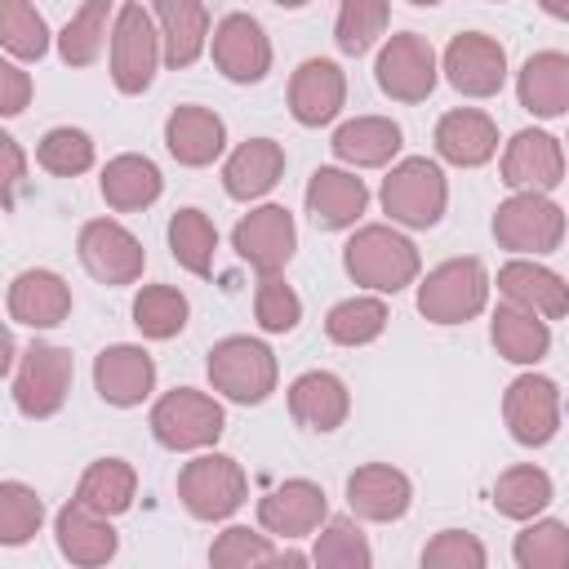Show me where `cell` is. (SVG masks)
<instances>
[{
  "label": "cell",
  "instance_id": "1",
  "mask_svg": "<svg viewBox=\"0 0 569 569\" xmlns=\"http://www.w3.org/2000/svg\"><path fill=\"white\" fill-rule=\"evenodd\" d=\"M342 267L356 284H369L373 293H400L405 284L418 280L422 262L409 236H400L396 227L369 222L342 244Z\"/></svg>",
  "mask_w": 569,
  "mask_h": 569
},
{
  "label": "cell",
  "instance_id": "2",
  "mask_svg": "<svg viewBox=\"0 0 569 569\" xmlns=\"http://www.w3.org/2000/svg\"><path fill=\"white\" fill-rule=\"evenodd\" d=\"M445 204H449V182H445L440 164L427 156H409V160L391 164V173L382 178V209L400 227L427 231L445 218Z\"/></svg>",
  "mask_w": 569,
  "mask_h": 569
},
{
  "label": "cell",
  "instance_id": "3",
  "mask_svg": "<svg viewBox=\"0 0 569 569\" xmlns=\"http://www.w3.org/2000/svg\"><path fill=\"white\" fill-rule=\"evenodd\" d=\"M489 302V271L480 258H449L418 284V311L431 325H467Z\"/></svg>",
  "mask_w": 569,
  "mask_h": 569
},
{
  "label": "cell",
  "instance_id": "4",
  "mask_svg": "<svg viewBox=\"0 0 569 569\" xmlns=\"http://www.w3.org/2000/svg\"><path fill=\"white\" fill-rule=\"evenodd\" d=\"M209 382L213 391H222L227 400L236 405H262L271 391H276V351L258 338H222L209 347Z\"/></svg>",
  "mask_w": 569,
  "mask_h": 569
},
{
  "label": "cell",
  "instance_id": "5",
  "mask_svg": "<svg viewBox=\"0 0 569 569\" xmlns=\"http://www.w3.org/2000/svg\"><path fill=\"white\" fill-rule=\"evenodd\" d=\"M227 431V413L213 396L196 391V387H173L156 400L151 409V436L173 449V453H187V449H209L218 445V436Z\"/></svg>",
  "mask_w": 569,
  "mask_h": 569
},
{
  "label": "cell",
  "instance_id": "6",
  "mask_svg": "<svg viewBox=\"0 0 569 569\" xmlns=\"http://www.w3.org/2000/svg\"><path fill=\"white\" fill-rule=\"evenodd\" d=\"M160 62H164L160 27L151 22V13L138 0H129L116 13V27H111V80H116V89L129 93V98L151 89Z\"/></svg>",
  "mask_w": 569,
  "mask_h": 569
},
{
  "label": "cell",
  "instance_id": "7",
  "mask_svg": "<svg viewBox=\"0 0 569 569\" xmlns=\"http://www.w3.org/2000/svg\"><path fill=\"white\" fill-rule=\"evenodd\" d=\"M249 493V476L227 453H200L178 471V498L196 520H227L240 511Z\"/></svg>",
  "mask_w": 569,
  "mask_h": 569
},
{
  "label": "cell",
  "instance_id": "8",
  "mask_svg": "<svg viewBox=\"0 0 569 569\" xmlns=\"http://www.w3.org/2000/svg\"><path fill=\"white\" fill-rule=\"evenodd\" d=\"M493 240L511 253H551L565 240V209L547 191H516L493 209Z\"/></svg>",
  "mask_w": 569,
  "mask_h": 569
},
{
  "label": "cell",
  "instance_id": "9",
  "mask_svg": "<svg viewBox=\"0 0 569 569\" xmlns=\"http://www.w3.org/2000/svg\"><path fill=\"white\" fill-rule=\"evenodd\" d=\"M76 378V360L67 347L53 342H31L13 369V405L27 418H53L67 405Z\"/></svg>",
  "mask_w": 569,
  "mask_h": 569
},
{
  "label": "cell",
  "instance_id": "10",
  "mask_svg": "<svg viewBox=\"0 0 569 569\" xmlns=\"http://www.w3.org/2000/svg\"><path fill=\"white\" fill-rule=\"evenodd\" d=\"M373 80L391 102H427L436 89V49L418 31H400L382 44Z\"/></svg>",
  "mask_w": 569,
  "mask_h": 569
},
{
  "label": "cell",
  "instance_id": "11",
  "mask_svg": "<svg viewBox=\"0 0 569 569\" xmlns=\"http://www.w3.org/2000/svg\"><path fill=\"white\" fill-rule=\"evenodd\" d=\"M76 253H80V267L102 280V284H133L147 267V253H142V240L111 222V218H93L80 227V240H76Z\"/></svg>",
  "mask_w": 569,
  "mask_h": 569
},
{
  "label": "cell",
  "instance_id": "12",
  "mask_svg": "<svg viewBox=\"0 0 569 569\" xmlns=\"http://www.w3.org/2000/svg\"><path fill=\"white\" fill-rule=\"evenodd\" d=\"M502 418L516 445L542 449L560 431V387L542 373H520L502 396Z\"/></svg>",
  "mask_w": 569,
  "mask_h": 569
},
{
  "label": "cell",
  "instance_id": "13",
  "mask_svg": "<svg viewBox=\"0 0 569 569\" xmlns=\"http://www.w3.org/2000/svg\"><path fill=\"white\" fill-rule=\"evenodd\" d=\"M231 249L240 253V262H249L253 271L262 276H276L293 249H298V227H293V213L284 204H262L253 213H244L231 231Z\"/></svg>",
  "mask_w": 569,
  "mask_h": 569
},
{
  "label": "cell",
  "instance_id": "14",
  "mask_svg": "<svg viewBox=\"0 0 569 569\" xmlns=\"http://www.w3.org/2000/svg\"><path fill=\"white\" fill-rule=\"evenodd\" d=\"M445 80L462 98H493L507 80V49L485 31H462L445 49Z\"/></svg>",
  "mask_w": 569,
  "mask_h": 569
},
{
  "label": "cell",
  "instance_id": "15",
  "mask_svg": "<svg viewBox=\"0 0 569 569\" xmlns=\"http://www.w3.org/2000/svg\"><path fill=\"white\" fill-rule=\"evenodd\" d=\"M213 67L236 84H258L271 71V40L258 18L227 13L213 27Z\"/></svg>",
  "mask_w": 569,
  "mask_h": 569
},
{
  "label": "cell",
  "instance_id": "16",
  "mask_svg": "<svg viewBox=\"0 0 569 569\" xmlns=\"http://www.w3.org/2000/svg\"><path fill=\"white\" fill-rule=\"evenodd\" d=\"M502 182L511 191H551L565 182V147L547 129H520L502 151Z\"/></svg>",
  "mask_w": 569,
  "mask_h": 569
},
{
  "label": "cell",
  "instance_id": "17",
  "mask_svg": "<svg viewBox=\"0 0 569 569\" xmlns=\"http://www.w3.org/2000/svg\"><path fill=\"white\" fill-rule=\"evenodd\" d=\"M156 387V360L133 347V342H116V347H102L98 360H93V391L116 405V409H133L151 396Z\"/></svg>",
  "mask_w": 569,
  "mask_h": 569
},
{
  "label": "cell",
  "instance_id": "18",
  "mask_svg": "<svg viewBox=\"0 0 569 569\" xmlns=\"http://www.w3.org/2000/svg\"><path fill=\"white\" fill-rule=\"evenodd\" d=\"M413 502V485L405 471L387 467V462H365L347 476V507L356 520H373V525H391L409 511Z\"/></svg>",
  "mask_w": 569,
  "mask_h": 569
},
{
  "label": "cell",
  "instance_id": "19",
  "mask_svg": "<svg viewBox=\"0 0 569 569\" xmlns=\"http://www.w3.org/2000/svg\"><path fill=\"white\" fill-rule=\"evenodd\" d=\"M329 520V498L316 480H284L258 502V525L276 538H307Z\"/></svg>",
  "mask_w": 569,
  "mask_h": 569
},
{
  "label": "cell",
  "instance_id": "20",
  "mask_svg": "<svg viewBox=\"0 0 569 569\" xmlns=\"http://www.w3.org/2000/svg\"><path fill=\"white\" fill-rule=\"evenodd\" d=\"M347 102V76L329 58H307L289 80V111L298 124L320 129L329 124Z\"/></svg>",
  "mask_w": 569,
  "mask_h": 569
},
{
  "label": "cell",
  "instance_id": "21",
  "mask_svg": "<svg viewBox=\"0 0 569 569\" xmlns=\"http://www.w3.org/2000/svg\"><path fill=\"white\" fill-rule=\"evenodd\" d=\"M9 320L13 325H27V329H53L71 316V289L58 271H44V267H31V271H18L13 284H9Z\"/></svg>",
  "mask_w": 569,
  "mask_h": 569
},
{
  "label": "cell",
  "instance_id": "22",
  "mask_svg": "<svg viewBox=\"0 0 569 569\" xmlns=\"http://www.w3.org/2000/svg\"><path fill=\"white\" fill-rule=\"evenodd\" d=\"M351 413V396L347 382L329 369H307L289 382V418L307 431H338Z\"/></svg>",
  "mask_w": 569,
  "mask_h": 569
},
{
  "label": "cell",
  "instance_id": "23",
  "mask_svg": "<svg viewBox=\"0 0 569 569\" xmlns=\"http://www.w3.org/2000/svg\"><path fill=\"white\" fill-rule=\"evenodd\" d=\"M164 147L178 164L187 169H204L222 156L227 147V124L218 111L209 107H173L164 120Z\"/></svg>",
  "mask_w": 569,
  "mask_h": 569
},
{
  "label": "cell",
  "instance_id": "24",
  "mask_svg": "<svg viewBox=\"0 0 569 569\" xmlns=\"http://www.w3.org/2000/svg\"><path fill=\"white\" fill-rule=\"evenodd\" d=\"M369 204V187L365 178L347 173V169H316L311 182H307V213L320 231H342V227H356V218L365 213Z\"/></svg>",
  "mask_w": 569,
  "mask_h": 569
},
{
  "label": "cell",
  "instance_id": "25",
  "mask_svg": "<svg viewBox=\"0 0 569 569\" xmlns=\"http://www.w3.org/2000/svg\"><path fill=\"white\" fill-rule=\"evenodd\" d=\"M498 293L507 302H520V307L538 311L542 320L569 316V284H565V276H556L551 267H542L533 258H511L507 267H498Z\"/></svg>",
  "mask_w": 569,
  "mask_h": 569
},
{
  "label": "cell",
  "instance_id": "26",
  "mask_svg": "<svg viewBox=\"0 0 569 569\" xmlns=\"http://www.w3.org/2000/svg\"><path fill=\"white\" fill-rule=\"evenodd\" d=\"M53 533H58V551L71 565H84V569L107 565L116 556V547H120V538L111 529V516H98L76 498L53 516Z\"/></svg>",
  "mask_w": 569,
  "mask_h": 569
},
{
  "label": "cell",
  "instance_id": "27",
  "mask_svg": "<svg viewBox=\"0 0 569 569\" xmlns=\"http://www.w3.org/2000/svg\"><path fill=\"white\" fill-rule=\"evenodd\" d=\"M436 151H440V160H449L458 169H476V164L493 160V151H498V124L485 111H476V107L445 111L440 124H436Z\"/></svg>",
  "mask_w": 569,
  "mask_h": 569
},
{
  "label": "cell",
  "instance_id": "28",
  "mask_svg": "<svg viewBox=\"0 0 569 569\" xmlns=\"http://www.w3.org/2000/svg\"><path fill=\"white\" fill-rule=\"evenodd\" d=\"M516 98L529 116H542V120L565 116L569 111V58L556 49L529 53L516 76Z\"/></svg>",
  "mask_w": 569,
  "mask_h": 569
},
{
  "label": "cell",
  "instance_id": "29",
  "mask_svg": "<svg viewBox=\"0 0 569 569\" xmlns=\"http://www.w3.org/2000/svg\"><path fill=\"white\" fill-rule=\"evenodd\" d=\"M280 173H284V147L271 138H249L227 156L222 187L231 200H258L280 182Z\"/></svg>",
  "mask_w": 569,
  "mask_h": 569
},
{
  "label": "cell",
  "instance_id": "30",
  "mask_svg": "<svg viewBox=\"0 0 569 569\" xmlns=\"http://www.w3.org/2000/svg\"><path fill=\"white\" fill-rule=\"evenodd\" d=\"M98 191H102V200H107L116 213H138V209H147V204L160 200L164 178H160L156 160L124 151V156L107 160V169H102V178H98Z\"/></svg>",
  "mask_w": 569,
  "mask_h": 569
},
{
  "label": "cell",
  "instance_id": "31",
  "mask_svg": "<svg viewBox=\"0 0 569 569\" xmlns=\"http://www.w3.org/2000/svg\"><path fill=\"white\" fill-rule=\"evenodd\" d=\"M400 142H405V133H400L396 120H387V116H356V120L338 124V133H333L329 147H333V156H338L342 164L378 169V164L396 160Z\"/></svg>",
  "mask_w": 569,
  "mask_h": 569
},
{
  "label": "cell",
  "instance_id": "32",
  "mask_svg": "<svg viewBox=\"0 0 569 569\" xmlns=\"http://www.w3.org/2000/svg\"><path fill=\"white\" fill-rule=\"evenodd\" d=\"M156 27L164 44V67H191L209 40V13L200 0H156Z\"/></svg>",
  "mask_w": 569,
  "mask_h": 569
},
{
  "label": "cell",
  "instance_id": "33",
  "mask_svg": "<svg viewBox=\"0 0 569 569\" xmlns=\"http://www.w3.org/2000/svg\"><path fill=\"white\" fill-rule=\"evenodd\" d=\"M489 338L498 347L502 360L511 365H538L547 351H551V329L538 311L520 307V302H502L489 320Z\"/></svg>",
  "mask_w": 569,
  "mask_h": 569
},
{
  "label": "cell",
  "instance_id": "34",
  "mask_svg": "<svg viewBox=\"0 0 569 569\" xmlns=\"http://www.w3.org/2000/svg\"><path fill=\"white\" fill-rule=\"evenodd\" d=\"M138 493V471L124 458H98L84 467L76 485V502H84L98 516H124Z\"/></svg>",
  "mask_w": 569,
  "mask_h": 569
},
{
  "label": "cell",
  "instance_id": "35",
  "mask_svg": "<svg viewBox=\"0 0 569 569\" xmlns=\"http://www.w3.org/2000/svg\"><path fill=\"white\" fill-rule=\"evenodd\" d=\"M213 249H218V227L209 222L204 209H178L169 218V253L178 267L191 276H213Z\"/></svg>",
  "mask_w": 569,
  "mask_h": 569
},
{
  "label": "cell",
  "instance_id": "36",
  "mask_svg": "<svg viewBox=\"0 0 569 569\" xmlns=\"http://www.w3.org/2000/svg\"><path fill=\"white\" fill-rule=\"evenodd\" d=\"M551 476L542 471V467H529V462H520V467H507L498 480H493V507H498V516H507V520H533L547 502H551Z\"/></svg>",
  "mask_w": 569,
  "mask_h": 569
},
{
  "label": "cell",
  "instance_id": "37",
  "mask_svg": "<svg viewBox=\"0 0 569 569\" xmlns=\"http://www.w3.org/2000/svg\"><path fill=\"white\" fill-rule=\"evenodd\" d=\"M107 27H116L111 0H84L80 13H71V22L58 31V58L67 67H93L107 44Z\"/></svg>",
  "mask_w": 569,
  "mask_h": 569
},
{
  "label": "cell",
  "instance_id": "38",
  "mask_svg": "<svg viewBox=\"0 0 569 569\" xmlns=\"http://www.w3.org/2000/svg\"><path fill=\"white\" fill-rule=\"evenodd\" d=\"M187 293L173 289V284H142L138 298H133V325L142 338H156V342H169L187 329Z\"/></svg>",
  "mask_w": 569,
  "mask_h": 569
},
{
  "label": "cell",
  "instance_id": "39",
  "mask_svg": "<svg viewBox=\"0 0 569 569\" xmlns=\"http://www.w3.org/2000/svg\"><path fill=\"white\" fill-rule=\"evenodd\" d=\"M311 565H320V569H369L373 565V551H369L356 516L325 520V529L316 533V547H311Z\"/></svg>",
  "mask_w": 569,
  "mask_h": 569
},
{
  "label": "cell",
  "instance_id": "40",
  "mask_svg": "<svg viewBox=\"0 0 569 569\" xmlns=\"http://www.w3.org/2000/svg\"><path fill=\"white\" fill-rule=\"evenodd\" d=\"M387 329V302L382 298H342L325 316V333L338 347H365Z\"/></svg>",
  "mask_w": 569,
  "mask_h": 569
},
{
  "label": "cell",
  "instance_id": "41",
  "mask_svg": "<svg viewBox=\"0 0 569 569\" xmlns=\"http://www.w3.org/2000/svg\"><path fill=\"white\" fill-rule=\"evenodd\" d=\"M387 18H391V4L387 0H342L338 9V22H333V40L347 58H360L378 44V36L387 31Z\"/></svg>",
  "mask_w": 569,
  "mask_h": 569
},
{
  "label": "cell",
  "instance_id": "42",
  "mask_svg": "<svg viewBox=\"0 0 569 569\" xmlns=\"http://www.w3.org/2000/svg\"><path fill=\"white\" fill-rule=\"evenodd\" d=\"M511 556L520 569H569V525L533 520L516 533Z\"/></svg>",
  "mask_w": 569,
  "mask_h": 569
},
{
  "label": "cell",
  "instance_id": "43",
  "mask_svg": "<svg viewBox=\"0 0 569 569\" xmlns=\"http://www.w3.org/2000/svg\"><path fill=\"white\" fill-rule=\"evenodd\" d=\"M0 44L9 49V58L36 62L49 49V27L36 13L31 0H0Z\"/></svg>",
  "mask_w": 569,
  "mask_h": 569
},
{
  "label": "cell",
  "instance_id": "44",
  "mask_svg": "<svg viewBox=\"0 0 569 569\" xmlns=\"http://www.w3.org/2000/svg\"><path fill=\"white\" fill-rule=\"evenodd\" d=\"M44 525V502L31 485L22 480H4L0 485V542L4 547H22L27 538H36Z\"/></svg>",
  "mask_w": 569,
  "mask_h": 569
},
{
  "label": "cell",
  "instance_id": "45",
  "mask_svg": "<svg viewBox=\"0 0 569 569\" xmlns=\"http://www.w3.org/2000/svg\"><path fill=\"white\" fill-rule=\"evenodd\" d=\"M36 164L53 178H76L93 164V138L84 129H71V124H58L40 138L36 147Z\"/></svg>",
  "mask_w": 569,
  "mask_h": 569
},
{
  "label": "cell",
  "instance_id": "46",
  "mask_svg": "<svg viewBox=\"0 0 569 569\" xmlns=\"http://www.w3.org/2000/svg\"><path fill=\"white\" fill-rule=\"evenodd\" d=\"M209 565L218 569H253V565H280V551L271 547L267 533H253L249 525H231L218 533L209 547Z\"/></svg>",
  "mask_w": 569,
  "mask_h": 569
},
{
  "label": "cell",
  "instance_id": "47",
  "mask_svg": "<svg viewBox=\"0 0 569 569\" xmlns=\"http://www.w3.org/2000/svg\"><path fill=\"white\" fill-rule=\"evenodd\" d=\"M253 316H258V325L267 333H289L302 320V298L280 280V271L276 276H262L258 280V293H253Z\"/></svg>",
  "mask_w": 569,
  "mask_h": 569
},
{
  "label": "cell",
  "instance_id": "48",
  "mask_svg": "<svg viewBox=\"0 0 569 569\" xmlns=\"http://www.w3.org/2000/svg\"><path fill=\"white\" fill-rule=\"evenodd\" d=\"M485 560H489L485 542L467 529H440L422 547V569H485Z\"/></svg>",
  "mask_w": 569,
  "mask_h": 569
},
{
  "label": "cell",
  "instance_id": "49",
  "mask_svg": "<svg viewBox=\"0 0 569 569\" xmlns=\"http://www.w3.org/2000/svg\"><path fill=\"white\" fill-rule=\"evenodd\" d=\"M27 102H31V76L18 62H4L0 67V111L4 116H18Z\"/></svg>",
  "mask_w": 569,
  "mask_h": 569
},
{
  "label": "cell",
  "instance_id": "50",
  "mask_svg": "<svg viewBox=\"0 0 569 569\" xmlns=\"http://www.w3.org/2000/svg\"><path fill=\"white\" fill-rule=\"evenodd\" d=\"M0 151H4V204L13 209L18 187H22V173H27V160H22L18 138H0Z\"/></svg>",
  "mask_w": 569,
  "mask_h": 569
},
{
  "label": "cell",
  "instance_id": "51",
  "mask_svg": "<svg viewBox=\"0 0 569 569\" xmlns=\"http://www.w3.org/2000/svg\"><path fill=\"white\" fill-rule=\"evenodd\" d=\"M538 4H542V13H551V18L569 22V0H538Z\"/></svg>",
  "mask_w": 569,
  "mask_h": 569
},
{
  "label": "cell",
  "instance_id": "52",
  "mask_svg": "<svg viewBox=\"0 0 569 569\" xmlns=\"http://www.w3.org/2000/svg\"><path fill=\"white\" fill-rule=\"evenodd\" d=\"M271 4H280V9H302L307 0H271Z\"/></svg>",
  "mask_w": 569,
  "mask_h": 569
},
{
  "label": "cell",
  "instance_id": "53",
  "mask_svg": "<svg viewBox=\"0 0 569 569\" xmlns=\"http://www.w3.org/2000/svg\"><path fill=\"white\" fill-rule=\"evenodd\" d=\"M409 4H440V0H409Z\"/></svg>",
  "mask_w": 569,
  "mask_h": 569
}]
</instances>
